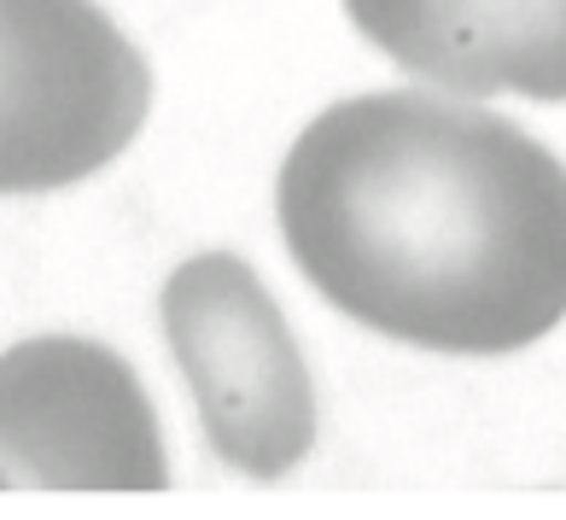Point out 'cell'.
<instances>
[{"label": "cell", "mask_w": 566, "mask_h": 520, "mask_svg": "<svg viewBox=\"0 0 566 520\" xmlns=\"http://www.w3.org/2000/svg\"><path fill=\"white\" fill-rule=\"evenodd\" d=\"M275 211L310 287L386 340L502 357L566 316V164L485 106L339 100L292 141Z\"/></svg>", "instance_id": "6da1fadb"}, {"label": "cell", "mask_w": 566, "mask_h": 520, "mask_svg": "<svg viewBox=\"0 0 566 520\" xmlns=\"http://www.w3.org/2000/svg\"><path fill=\"white\" fill-rule=\"evenodd\" d=\"M153 71L94 0H0V199L88 181L129 147Z\"/></svg>", "instance_id": "7a4b0ae2"}, {"label": "cell", "mask_w": 566, "mask_h": 520, "mask_svg": "<svg viewBox=\"0 0 566 520\" xmlns=\"http://www.w3.org/2000/svg\"><path fill=\"white\" fill-rule=\"evenodd\" d=\"M164 334L228 468L281 480L304 462L316 445L310 368L281 304L234 252L187 258L164 281Z\"/></svg>", "instance_id": "3957f363"}, {"label": "cell", "mask_w": 566, "mask_h": 520, "mask_svg": "<svg viewBox=\"0 0 566 520\" xmlns=\"http://www.w3.org/2000/svg\"><path fill=\"white\" fill-rule=\"evenodd\" d=\"M0 462L53 491H158L170 462L140 374L71 334L0 351Z\"/></svg>", "instance_id": "277c9868"}, {"label": "cell", "mask_w": 566, "mask_h": 520, "mask_svg": "<svg viewBox=\"0 0 566 520\" xmlns=\"http://www.w3.org/2000/svg\"><path fill=\"white\" fill-rule=\"evenodd\" d=\"M345 12L432 89L566 100V0H345Z\"/></svg>", "instance_id": "5b68a950"}, {"label": "cell", "mask_w": 566, "mask_h": 520, "mask_svg": "<svg viewBox=\"0 0 566 520\" xmlns=\"http://www.w3.org/2000/svg\"><path fill=\"white\" fill-rule=\"evenodd\" d=\"M0 486H12V480H7V462H0Z\"/></svg>", "instance_id": "8992f818"}]
</instances>
